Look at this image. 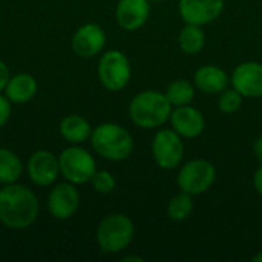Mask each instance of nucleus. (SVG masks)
Segmentation results:
<instances>
[{"mask_svg": "<svg viewBox=\"0 0 262 262\" xmlns=\"http://www.w3.org/2000/svg\"><path fill=\"white\" fill-rule=\"evenodd\" d=\"M9 78H11V77H9V69H8V66L0 60V91H5V88H6Z\"/></svg>", "mask_w": 262, "mask_h": 262, "instance_id": "nucleus-26", "label": "nucleus"}, {"mask_svg": "<svg viewBox=\"0 0 262 262\" xmlns=\"http://www.w3.org/2000/svg\"><path fill=\"white\" fill-rule=\"evenodd\" d=\"M92 149L109 161H123L134 152L130 132L117 123H101L91 134Z\"/></svg>", "mask_w": 262, "mask_h": 262, "instance_id": "nucleus-3", "label": "nucleus"}, {"mask_svg": "<svg viewBox=\"0 0 262 262\" xmlns=\"http://www.w3.org/2000/svg\"><path fill=\"white\" fill-rule=\"evenodd\" d=\"M193 84L207 95H220L230 84V75L216 64H204L193 74Z\"/></svg>", "mask_w": 262, "mask_h": 262, "instance_id": "nucleus-16", "label": "nucleus"}, {"mask_svg": "<svg viewBox=\"0 0 262 262\" xmlns=\"http://www.w3.org/2000/svg\"><path fill=\"white\" fill-rule=\"evenodd\" d=\"M23 172L21 160L9 149L0 147V183H15Z\"/></svg>", "mask_w": 262, "mask_h": 262, "instance_id": "nucleus-21", "label": "nucleus"}, {"mask_svg": "<svg viewBox=\"0 0 262 262\" xmlns=\"http://www.w3.org/2000/svg\"><path fill=\"white\" fill-rule=\"evenodd\" d=\"M243 100L244 97L235 91L233 88L232 89H226L220 94V98H218V109L226 114V115H232L235 112H238L243 106Z\"/></svg>", "mask_w": 262, "mask_h": 262, "instance_id": "nucleus-23", "label": "nucleus"}, {"mask_svg": "<svg viewBox=\"0 0 262 262\" xmlns=\"http://www.w3.org/2000/svg\"><path fill=\"white\" fill-rule=\"evenodd\" d=\"M60 134L61 137L72 144H81L86 140H91L92 127L86 118L81 115H68L60 123Z\"/></svg>", "mask_w": 262, "mask_h": 262, "instance_id": "nucleus-18", "label": "nucleus"}, {"mask_svg": "<svg viewBox=\"0 0 262 262\" xmlns=\"http://www.w3.org/2000/svg\"><path fill=\"white\" fill-rule=\"evenodd\" d=\"M253 186H255L256 192L262 196V164L256 169V172L253 175Z\"/></svg>", "mask_w": 262, "mask_h": 262, "instance_id": "nucleus-27", "label": "nucleus"}, {"mask_svg": "<svg viewBox=\"0 0 262 262\" xmlns=\"http://www.w3.org/2000/svg\"><path fill=\"white\" fill-rule=\"evenodd\" d=\"M152 158L160 169L173 170L183 164L184 143L172 127L160 129L152 140Z\"/></svg>", "mask_w": 262, "mask_h": 262, "instance_id": "nucleus-8", "label": "nucleus"}, {"mask_svg": "<svg viewBox=\"0 0 262 262\" xmlns=\"http://www.w3.org/2000/svg\"><path fill=\"white\" fill-rule=\"evenodd\" d=\"M224 5V0H180L178 12L184 23L206 26L223 14Z\"/></svg>", "mask_w": 262, "mask_h": 262, "instance_id": "nucleus-9", "label": "nucleus"}, {"mask_svg": "<svg viewBox=\"0 0 262 262\" xmlns=\"http://www.w3.org/2000/svg\"><path fill=\"white\" fill-rule=\"evenodd\" d=\"M216 180V169L212 161L195 158L180 166L177 175L178 189L192 196L206 193Z\"/></svg>", "mask_w": 262, "mask_h": 262, "instance_id": "nucleus-5", "label": "nucleus"}, {"mask_svg": "<svg viewBox=\"0 0 262 262\" xmlns=\"http://www.w3.org/2000/svg\"><path fill=\"white\" fill-rule=\"evenodd\" d=\"M11 117V101L6 98V95H0V129L8 123Z\"/></svg>", "mask_w": 262, "mask_h": 262, "instance_id": "nucleus-25", "label": "nucleus"}, {"mask_svg": "<svg viewBox=\"0 0 262 262\" xmlns=\"http://www.w3.org/2000/svg\"><path fill=\"white\" fill-rule=\"evenodd\" d=\"M230 84L244 98H261L262 63L259 61L239 63L230 75Z\"/></svg>", "mask_w": 262, "mask_h": 262, "instance_id": "nucleus-10", "label": "nucleus"}, {"mask_svg": "<svg viewBox=\"0 0 262 262\" xmlns=\"http://www.w3.org/2000/svg\"><path fill=\"white\" fill-rule=\"evenodd\" d=\"M150 17V0H118L115 20L124 31H138Z\"/></svg>", "mask_w": 262, "mask_h": 262, "instance_id": "nucleus-15", "label": "nucleus"}, {"mask_svg": "<svg viewBox=\"0 0 262 262\" xmlns=\"http://www.w3.org/2000/svg\"><path fill=\"white\" fill-rule=\"evenodd\" d=\"M60 173L58 158L49 150H37L28 160L29 180L40 187H48L55 183Z\"/></svg>", "mask_w": 262, "mask_h": 262, "instance_id": "nucleus-13", "label": "nucleus"}, {"mask_svg": "<svg viewBox=\"0 0 262 262\" xmlns=\"http://www.w3.org/2000/svg\"><path fill=\"white\" fill-rule=\"evenodd\" d=\"M135 227L129 216L123 213H111L97 227V243L103 253H120L127 249L134 239Z\"/></svg>", "mask_w": 262, "mask_h": 262, "instance_id": "nucleus-4", "label": "nucleus"}, {"mask_svg": "<svg viewBox=\"0 0 262 262\" xmlns=\"http://www.w3.org/2000/svg\"><path fill=\"white\" fill-rule=\"evenodd\" d=\"M72 51L83 58H91L100 54L106 45V32L97 23L80 26L72 35Z\"/></svg>", "mask_w": 262, "mask_h": 262, "instance_id": "nucleus-14", "label": "nucleus"}, {"mask_svg": "<svg viewBox=\"0 0 262 262\" xmlns=\"http://www.w3.org/2000/svg\"><path fill=\"white\" fill-rule=\"evenodd\" d=\"M253 154H255L256 160L262 164V135L258 137L253 143Z\"/></svg>", "mask_w": 262, "mask_h": 262, "instance_id": "nucleus-28", "label": "nucleus"}, {"mask_svg": "<svg viewBox=\"0 0 262 262\" xmlns=\"http://www.w3.org/2000/svg\"><path fill=\"white\" fill-rule=\"evenodd\" d=\"M178 45L180 49L187 55H196L200 54L206 46V34L203 26L186 23L178 35Z\"/></svg>", "mask_w": 262, "mask_h": 262, "instance_id": "nucleus-19", "label": "nucleus"}, {"mask_svg": "<svg viewBox=\"0 0 262 262\" xmlns=\"http://www.w3.org/2000/svg\"><path fill=\"white\" fill-rule=\"evenodd\" d=\"M150 2H164V0H150Z\"/></svg>", "mask_w": 262, "mask_h": 262, "instance_id": "nucleus-31", "label": "nucleus"}, {"mask_svg": "<svg viewBox=\"0 0 262 262\" xmlns=\"http://www.w3.org/2000/svg\"><path fill=\"white\" fill-rule=\"evenodd\" d=\"M130 261L143 262L144 259H143V258H140V256H126V258H123V262H130Z\"/></svg>", "mask_w": 262, "mask_h": 262, "instance_id": "nucleus-29", "label": "nucleus"}, {"mask_svg": "<svg viewBox=\"0 0 262 262\" xmlns=\"http://www.w3.org/2000/svg\"><path fill=\"white\" fill-rule=\"evenodd\" d=\"M37 94V81L32 75L29 74H17L9 78L6 88H5V95L11 103L23 104L31 101Z\"/></svg>", "mask_w": 262, "mask_h": 262, "instance_id": "nucleus-17", "label": "nucleus"}, {"mask_svg": "<svg viewBox=\"0 0 262 262\" xmlns=\"http://www.w3.org/2000/svg\"><path fill=\"white\" fill-rule=\"evenodd\" d=\"M97 74H98L100 83L107 91L118 92L124 89L130 80V75H132L130 61L124 52L111 49L100 57Z\"/></svg>", "mask_w": 262, "mask_h": 262, "instance_id": "nucleus-6", "label": "nucleus"}, {"mask_svg": "<svg viewBox=\"0 0 262 262\" xmlns=\"http://www.w3.org/2000/svg\"><path fill=\"white\" fill-rule=\"evenodd\" d=\"M169 121L170 127L183 137V140L198 138L206 129V118L203 112L190 104L173 107Z\"/></svg>", "mask_w": 262, "mask_h": 262, "instance_id": "nucleus-11", "label": "nucleus"}, {"mask_svg": "<svg viewBox=\"0 0 262 262\" xmlns=\"http://www.w3.org/2000/svg\"><path fill=\"white\" fill-rule=\"evenodd\" d=\"M195 92H196L195 84L190 83L189 80H184V78H178V80L170 81L164 91L167 100L170 101V104L173 107L190 104L192 100L195 98Z\"/></svg>", "mask_w": 262, "mask_h": 262, "instance_id": "nucleus-20", "label": "nucleus"}, {"mask_svg": "<svg viewBox=\"0 0 262 262\" xmlns=\"http://www.w3.org/2000/svg\"><path fill=\"white\" fill-rule=\"evenodd\" d=\"M193 212V196L184 192H180L178 195L172 196L167 204V216L175 221L181 223L186 221Z\"/></svg>", "mask_w": 262, "mask_h": 262, "instance_id": "nucleus-22", "label": "nucleus"}, {"mask_svg": "<svg viewBox=\"0 0 262 262\" xmlns=\"http://www.w3.org/2000/svg\"><path fill=\"white\" fill-rule=\"evenodd\" d=\"M253 262H262V252H258V253L253 256Z\"/></svg>", "mask_w": 262, "mask_h": 262, "instance_id": "nucleus-30", "label": "nucleus"}, {"mask_svg": "<svg viewBox=\"0 0 262 262\" xmlns=\"http://www.w3.org/2000/svg\"><path fill=\"white\" fill-rule=\"evenodd\" d=\"M58 164L60 173L72 184L89 183L97 172V164L92 154L78 146L64 149L58 157Z\"/></svg>", "mask_w": 262, "mask_h": 262, "instance_id": "nucleus-7", "label": "nucleus"}, {"mask_svg": "<svg viewBox=\"0 0 262 262\" xmlns=\"http://www.w3.org/2000/svg\"><path fill=\"white\" fill-rule=\"evenodd\" d=\"M38 216L35 193L20 184H8L0 189V223L11 230H23Z\"/></svg>", "mask_w": 262, "mask_h": 262, "instance_id": "nucleus-1", "label": "nucleus"}, {"mask_svg": "<svg viewBox=\"0 0 262 262\" xmlns=\"http://www.w3.org/2000/svg\"><path fill=\"white\" fill-rule=\"evenodd\" d=\"M172 109L173 106L164 92L146 89L130 100L129 118L141 129H158L169 121Z\"/></svg>", "mask_w": 262, "mask_h": 262, "instance_id": "nucleus-2", "label": "nucleus"}, {"mask_svg": "<svg viewBox=\"0 0 262 262\" xmlns=\"http://www.w3.org/2000/svg\"><path fill=\"white\" fill-rule=\"evenodd\" d=\"M89 183L92 184L95 192L103 193V195L112 193L115 190V186H117L115 177L107 170H97Z\"/></svg>", "mask_w": 262, "mask_h": 262, "instance_id": "nucleus-24", "label": "nucleus"}, {"mask_svg": "<svg viewBox=\"0 0 262 262\" xmlns=\"http://www.w3.org/2000/svg\"><path fill=\"white\" fill-rule=\"evenodd\" d=\"M80 206V193L72 183H60L48 195V209L55 220H68Z\"/></svg>", "mask_w": 262, "mask_h": 262, "instance_id": "nucleus-12", "label": "nucleus"}]
</instances>
